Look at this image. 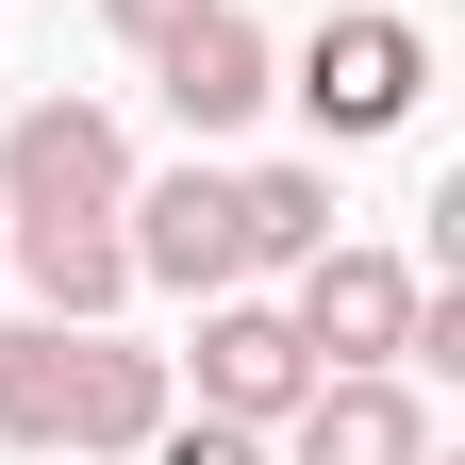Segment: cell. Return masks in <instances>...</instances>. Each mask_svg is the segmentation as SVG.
<instances>
[{
	"label": "cell",
	"mask_w": 465,
	"mask_h": 465,
	"mask_svg": "<svg viewBox=\"0 0 465 465\" xmlns=\"http://www.w3.org/2000/svg\"><path fill=\"white\" fill-rule=\"evenodd\" d=\"M416 100H432V50H416L399 0H366V17H332L300 50V116H316V134H399Z\"/></svg>",
	"instance_id": "obj_1"
},
{
	"label": "cell",
	"mask_w": 465,
	"mask_h": 465,
	"mask_svg": "<svg viewBox=\"0 0 465 465\" xmlns=\"http://www.w3.org/2000/svg\"><path fill=\"white\" fill-rule=\"evenodd\" d=\"M116 183H134V134L100 100H34L0 134V216H116Z\"/></svg>",
	"instance_id": "obj_2"
},
{
	"label": "cell",
	"mask_w": 465,
	"mask_h": 465,
	"mask_svg": "<svg viewBox=\"0 0 465 465\" xmlns=\"http://www.w3.org/2000/svg\"><path fill=\"white\" fill-rule=\"evenodd\" d=\"M116 250H134V282H183V300H216V282H250V232H232V183H216V166H166V183H116Z\"/></svg>",
	"instance_id": "obj_3"
},
{
	"label": "cell",
	"mask_w": 465,
	"mask_h": 465,
	"mask_svg": "<svg viewBox=\"0 0 465 465\" xmlns=\"http://www.w3.org/2000/svg\"><path fill=\"white\" fill-rule=\"evenodd\" d=\"M300 399H316V349H300V316H282V300H232V282H216V300H200V416H250V432H282Z\"/></svg>",
	"instance_id": "obj_4"
},
{
	"label": "cell",
	"mask_w": 465,
	"mask_h": 465,
	"mask_svg": "<svg viewBox=\"0 0 465 465\" xmlns=\"http://www.w3.org/2000/svg\"><path fill=\"white\" fill-rule=\"evenodd\" d=\"M282 316H300L316 366H399V332H416V266L332 232V250H300V300H282Z\"/></svg>",
	"instance_id": "obj_5"
},
{
	"label": "cell",
	"mask_w": 465,
	"mask_h": 465,
	"mask_svg": "<svg viewBox=\"0 0 465 465\" xmlns=\"http://www.w3.org/2000/svg\"><path fill=\"white\" fill-rule=\"evenodd\" d=\"M150 84H166V116H183V134H250V116L282 100V50L232 17V0H200L183 34H150Z\"/></svg>",
	"instance_id": "obj_6"
},
{
	"label": "cell",
	"mask_w": 465,
	"mask_h": 465,
	"mask_svg": "<svg viewBox=\"0 0 465 465\" xmlns=\"http://www.w3.org/2000/svg\"><path fill=\"white\" fill-rule=\"evenodd\" d=\"M282 449L300 465H432V416L399 366H316V399L282 416Z\"/></svg>",
	"instance_id": "obj_7"
},
{
	"label": "cell",
	"mask_w": 465,
	"mask_h": 465,
	"mask_svg": "<svg viewBox=\"0 0 465 465\" xmlns=\"http://www.w3.org/2000/svg\"><path fill=\"white\" fill-rule=\"evenodd\" d=\"M0 266L34 282V316H116V300H134L116 216H0Z\"/></svg>",
	"instance_id": "obj_8"
},
{
	"label": "cell",
	"mask_w": 465,
	"mask_h": 465,
	"mask_svg": "<svg viewBox=\"0 0 465 465\" xmlns=\"http://www.w3.org/2000/svg\"><path fill=\"white\" fill-rule=\"evenodd\" d=\"M166 416H183V382H166V349H116L100 316H84V382H67V449H100V465H134Z\"/></svg>",
	"instance_id": "obj_9"
},
{
	"label": "cell",
	"mask_w": 465,
	"mask_h": 465,
	"mask_svg": "<svg viewBox=\"0 0 465 465\" xmlns=\"http://www.w3.org/2000/svg\"><path fill=\"white\" fill-rule=\"evenodd\" d=\"M67 382H84V316H17L0 332V449H67Z\"/></svg>",
	"instance_id": "obj_10"
},
{
	"label": "cell",
	"mask_w": 465,
	"mask_h": 465,
	"mask_svg": "<svg viewBox=\"0 0 465 465\" xmlns=\"http://www.w3.org/2000/svg\"><path fill=\"white\" fill-rule=\"evenodd\" d=\"M232 232H250V266L332 250V166H250V183H232Z\"/></svg>",
	"instance_id": "obj_11"
},
{
	"label": "cell",
	"mask_w": 465,
	"mask_h": 465,
	"mask_svg": "<svg viewBox=\"0 0 465 465\" xmlns=\"http://www.w3.org/2000/svg\"><path fill=\"white\" fill-rule=\"evenodd\" d=\"M134 465H266V432H250V416H166Z\"/></svg>",
	"instance_id": "obj_12"
},
{
	"label": "cell",
	"mask_w": 465,
	"mask_h": 465,
	"mask_svg": "<svg viewBox=\"0 0 465 465\" xmlns=\"http://www.w3.org/2000/svg\"><path fill=\"white\" fill-rule=\"evenodd\" d=\"M100 17H116V34H134V50H150V34H183V17H200V0H100Z\"/></svg>",
	"instance_id": "obj_13"
}]
</instances>
